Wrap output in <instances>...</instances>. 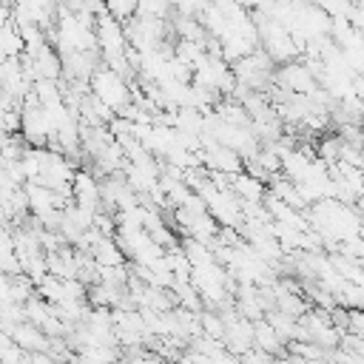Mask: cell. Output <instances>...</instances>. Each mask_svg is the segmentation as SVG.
Masks as SVG:
<instances>
[{"label":"cell","mask_w":364,"mask_h":364,"mask_svg":"<svg viewBox=\"0 0 364 364\" xmlns=\"http://www.w3.org/2000/svg\"><path fill=\"white\" fill-rule=\"evenodd\" d=\"M253 341H256V344H259V350H262V353H267V355H270V353H279V347H282V344H279V341H282V336L273 330V324H270V321H262V324H256V327H253Z\"/></svg>","instance_id":"2"},{"label":"cell","mask_w":364,"mask_h":364,"mask_svg":"<svg viewBox=\"0 0 364 364\" xmlns=\"http://www.w3.org/2000/svg\"><path fill=\"white\" fill-rule=\"evenodd\" d=\"M3 3H6V0H0V6H3Z\"/></svg>","instance_id":"4"},{"label":"cell","mask_w":364,"mask_h":364,"mask_svg":"<svg viewBox=\"0 0 364 364\" xmlns=\"http://www.w3.org/2000/svg\"><path fill=\"white\" fill-rule=\"evenodd\" d=\"M347 330L364 338V310H347Z\"/></svg>","instance_id":"3"},{"label":"cell","mask_w":364,"mask_h":364,"mask_svg":"<svg viewBox=\"0 0 364 364\" xmlns=\"http://www.w3.org/2000/svg\"><path fill=\"white\" fill-rule=\"evenodd\" d=\"M91 94L108 105L111 111H125L128 100H131V91H128V82L122 80L119 71L114 68H97L91 74Z\"/></svg>","instance_id":"1"}]
</instances>
